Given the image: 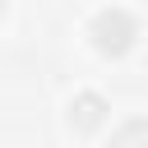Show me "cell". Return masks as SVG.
<instances>
[{"label": "cell", "mask_w": 148, "mask_h": 148, "mask_svg": "<svg viewBox=\"0 0 148 148\" xmlns=\"http://www.w3.org/2000/svg\"><path fill=\"white\" fill-rule=\"evenodd\" d=\"M134 37H139V23H134L125 9H102V14L92 18V46H97L102 56H125V51L134 46Z\"/></svg>", "instance_id": "obj_1"}, {"label": "cell", "mask_w": 148, "mask_h": 148, "mask_svg": "<svg viewBox=\"0 0 148 148\" xmlns=\"http://www.w3.org/2000/svg\"><path fill=\"white\" fill-rule=\"evenodd\" d=\"M69 120H74L79 130H92V125L102 120V97H92V92H83V97L74 102V111H69Z\"/></svg>", "instance_id": "obj_2"}, {"label": "cell", "mask_w": 148, "mask_h": 148, "mask_svg": "<svg viewBox=\"0 0 148 148\" xmlns=\"http://www.w3.org/2000/svg\"><path fill=\"white\" fill-rule=\"evenodd\" d=\"M111 139H116V143H130V139H148V125H143V120H134V125H125V130H116Z\"/></svg>", "instance_id": "obj_3"}]
</instances>
